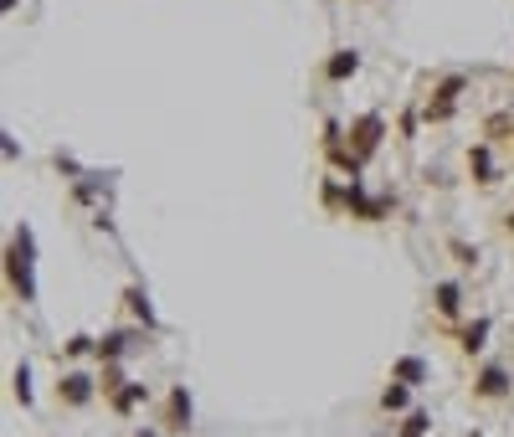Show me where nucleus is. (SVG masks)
I'll list each match as a JSON object with an SVG mask.
<instances>
[{"instance_id": "f03ea898", "label": "nucleus", "mask_w": 514, "mask_h": 437, "mask_svg": "<svg viewBox=\"0 0 514 437\" xmlns=\"http://www.w3.org/2000/svg\"><path fill=\"white\" fill-rule=\"evenodd\" d=\"M88 376H67V381H62V396H67V401H88Z\"/></svg>"}, {"instance_id": "7ed1b4c3", "label": "nucleus", "mask_w": 514, "mask_h": 437, "mask_svg": "<svg viewBox=\"0 0 514 437\" xmlns=\"http://www.w3.org/2000/svg\"><path fill=\"white\" fill-rule=\"evenodd\" d=\"M170 417H175V427H180V422H190V401H185V391H175V396H170Z\"/></svg>"}, {"instance_id": "1a4fd4ad", "label": "nucleus", "mask_w": 514, "mask_h": 437, "mask_svg": "<svg viewBox=\"0 0 514 437\" xmlns=\"http://www.w3.org/2000/svg\"><path fill=\"white\" fill-rule=\"evenodd\" d=\"M139 437H155V432H139Z\"/></svg>"}, {"instance_id": "0eeeda50", "label": "nucleus", "mask_w": 514, "mask_h": 437, "mask_svg": "<svg viewBox=\"0 0 514 437\" xmlns=\"http://www.w3.org/2000/svg\"><path fill=\"white\" fill-rule=\"evenodd\" d=\"M396 370H401V376H406V381H422V360H401Z\"/></svg>"}, {"instance_id": "20e7f679", "label": "nucleus", "mask_w": 514, "mask_h": 437, "mask_svg": "<svg viewBox=\"0 0 514 437\" xmlns=\"http://www.w3.org/2000/svg\"><path fill=\"white\" fill-rule=\"evenodd\" d=\"M483 396H499V391H504V370H483Z\"/></svg>"}, {"instance_id": "39448f33", "label": "nucleus", "mask_w": 514, "mask_h": 437, "mask_svg": "<svg viewBox=\"0 0 514 437\" xmlns=\"http://www.w3.org/2000/svg\"><path fill=\"white\" fill-rule=\"evenodd\" d=\"M334 77H345V72H355V52H339V62H334V68H329Z\"/></svg>"}, {"instance_id": "6e6552de", "label": "nucleus", "mask_w": 514, "mask_h": 437, "mask_svg": "<svg viewBox=\"0 0 514 437\" xmlns=\"http://www.w3.org/2000/svg\"><path fill=\"white\" fill-rule=\"evenodd\" d=\"M381 401H386V406H406V391H401V386H391V391H386Z\"/></svg>"}, {"instance_id": "f257e3e1", "label": "nucleus", "mask_w": 514, "mask_h": 437, "mask_svg": "<svg viewBox=\"0 0 514 437\" xmlns=\"http://www.w3.org/2000/svg\"><path fill=\"white\" fill-rule=\"evenodd\" d=\"M31 232H16V252H11V278H16V288L21 298H31Z\"/></svg>"}, {"instance_id": "423d86ee", "label": "nucleus", "mask_w": 514, "mask_h": 437, "mask_svg": "<svg viewBox=\"0 0 514 437\" xmlns=\"http://www.w3.org/2000/svg\"><path fill=\"white\" fill-rule=\"evenodd\" d=\"M437 298H442V314H453V309H458V288H453V283H447Z\"/></svg>"}]
</instances>
